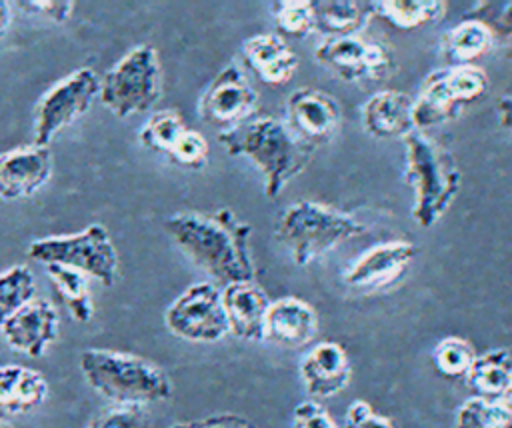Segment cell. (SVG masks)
I'll use <instances>...</instances> for the list:
<instances>
[{"label": "cell", "mask_w": 512, "mask_h": 428, "mask_svg": "<svg viewBox=\"0 0 512 428\" xmlns=\"http://www.w3.org/2000/svg\"><path fill=\"white\" fill-rule=\"evenodd\" d=\"M316 62L344 82H378L394 70L392 52L360 34L324 38L314 48Z\"/></svg>", "instance_id": "11"}, {"label": "cell", "mask_w": 512, "mask_h": 428, "mask_svg": "<svg viewBox=\"0 0 512 428\" xmlns=\"http://www.w3.org/2000/svg\"><path fill=\"white\" fill-rule=\"evenodd\" d=\"M492 48L494 38L490 30L472 18H462L456 26L446 30L440 40V52L446 66H470Z\"/></svg>", "instance_id": "24"}, {"label": "cell", "mask_w": 512, "mask_h": 428, "mask_svg": "<svg viewBox=\"0 0 512 428\" xmlns=\"http://www.w3.org/2000/svg\"><path fill=\"white\" fill-rule=\"evenodd\" d=\"M12 4L10 2H4L0 0V36L8 30L10 26V20H12Z\"/></svg>", "instance_id": "41"}, {"label": "cell", "mask_w": 512, "mask_h": 428, "mask_svg": "<svg viewBox=\"0 0 512 428\" xmlns=\"http://www.w3.org/2000/svg\"><path fill=\"white\" fill-rule=\"evenodd\" d=\"M258 108V94L236 64H226L206 86L198 100V114L218 132L232 130L250 118Z\"/></svg>", "instance_id": "12"}, {"label": "cell", "mask_w": 512, "mask_h": 428, "mask_svg": "<svg viewBox=\"0 0 512 428\" xmlns=\"http://www.w3.org/2000/svg\"><path fill=\"white\" fill-rule=\"evenodd\" d=\"M464 382L472 390V396L502 404L512 386V352L506 348H492L478 354L464 376Z\"/></svg>", "instance_id": "23"}, {"label": "cell", "mask_w": 512, "mask_h": 428, "mask_svg": "<svg viewBox=\"0 0 512 428\" xmlns=\"http://www.w3.org/2000/svg\"><path fill=\"white\" fill-rule=\"evenodd\" d=\"M448 4L444 0H374L372 16L386 20L400 30H416L444 18Z\"/></svg>", "instance_id": "26"}, {"label": "cell", "mask_w": 512, "mask_h": 428, "mask_svg": "<svg viewBox=\"0 0 512 428\" xmlns=\"http://www.w3.org/2000/svg\"><path fill=\"white\" fill-rule=\"evenodd\" d=\"M12 6L24 14H32L54 24H64L74 10L72 0H16Z\"/></svg>", "instance_id": "35"}, {"label": "cell", "mask_w": 512, "mask_h": 428, "mask_svg": "<svg viewBox=\"0 0 512 428\" xmlns=\"http://www.w3.org/2000/svg\"><path fill=\"white\" fill-rule=\"evenodd\" d=\"M218 142L230 156L248 158L260 170L264 194L270 200L306 170L314 152L288 128L286 120L274 116H254L232 130L218 132Z\"/></svg>", "instance_id": "2"}, {"label": "cell", "mask_w": 512, "mask_h": 428, "mask_svg": "<svg viewBox=\"0 0 512 428\" xmlns=\"http://www.w3.org/2000/svg\"><path fill=\"white\" fill-rule=\"evenodd\" d=\"M464 18L482 22L492 38L494 46L512 48V0H480L466 10Z\"/></svg>", "instance_id": "32"}, {"label": "cell", "mask_w": 512, "mask_h": 428, "mask_svg": "<svg viewBox=\"0 0 512 428\" xmlns=\"http://www.w3.org/2000/svg\"><path fill=\"white\" fill-rule=\"evenodd\" d=\"M174 244L216 286L256 280L252 258V226L230 208L214 212H178L164 222Z\"/></svg>", "instance_id": "1"}, {"label": "cell", "mask_w": 512, "mask_h": 428, "mask_svg": "<svg viewBox=\"0 0 512 428\" xmlns=\"http://www.w3.org/2000/svg\"><path fill=\"white\" fill-rule=\"evenodd\" d=\"M28 258L40 264H62L112 286L118 270V254L102 224H90L82 232L38 238L28 246Z\"/></svg>", "instance_id": "8"}, {"label": "cell", "mask_w": 512, "mask_h": 428, "mask_svg": "<svg viewBox=\"0 0 512 428\" xmlns=\"http://www.w3.org/2000/svg\"><path fill=\"white\" fill-rule=\"evenodd\" d=\"M502 404L506 406V408H510L512 410V386H510V390H508V394L504 396V400H502Z\"/></svg>", "instance_id": "42"}, {"label": "cell", "mask_w": 512, "mask_h": 428, "mask_svg": "<svg viewBox=\"0 0 512 428\" xmlns=\"http://www.w3.org/2000/svg\"><path fill=\"white\" fill-rule=\"evenodd\" d=\"M476 356L472 342L460 336H446L432 348V364L446 378H464Z\"/></svg>", "instance_id": "30"}, {"label": "cell", "mask_w": 512, "mask_h": 428, "mask_svg": "<svg viewBox=\"0 0 512 428\" xmlns=\"http://www.w3.org/2000/svg\"><path fill=\"white\" fill-rule=\"evenodd\" d=\"M142 406H114L98 414L86 428H140Z\"/></svg>", "instance_id": "36"}, {"label": "cell", "mask_w": 512, "mask_h": 428, "mask_svg": "<svg viewBox=\"0 0 512 428\" xmlns=\"http://www.w3.org/2000/svg\"><path fill=\"white\" fill-rule=\"evenodd\" d=\"M162 94V66L158 52L140 44L128 50L100 80L98 98L116 118L150 110Z\"/></svg>", "instance_id": "6"}, {"label": "cell", "mask_w": 512, "mask_h": 428, "mask_svg": "<svg viewBox=\"0 0 512 428\" xmlns=\"http://www.w3.org/2000/svg\"><path fill=\"white\" fill-rule=\"evenodd\" d=\"M416 258V244L408 240H386L372 244L356 256L342 272V282L360 292L386 290L396 284Z\"/></svg>", "instance_id": "13"}, {"label": "cell", "mask_w": 512, "mask_h": 428, "mask_svg": "<svg viewBox=\"0 0 512 428\" xmlns=\"http://www.w3.org/2000/svg\"><path fill=\"white\" fill-rule=\"evenodd\" d=\"M242 56L258 80L274 88L288 84L298 70V56L280 34L248 36L242 42Z\"/></svg>", "instance_id": "20"}, {"label": "cell", "mask_w": 512, "mask_h": 428, "mask_svg": "<svg viewBox=\"0 0 512 428\" xmlns=\"http://www.w3.org/2000/svg\"><path fill=\"white\" fill-rule=\"evenodd\" d=\"M316 32L324 38L358 34L372 18L370 2L364 0H314Z\"/></svg>", "instance_id": "25"}, {"label": "cell", "mask_w": 512, "mask_h": 428, "mask_svg": "<svg viewBox=\"0 0 512 428\" xmlns=\"http://www.w3.org/2000/svg\"><path fill=\"white\" fill-rule=\"evenodd\" d=\"M48 396L46 378L22 364L0 366V414L20 416L38 408Z\"/></svg>", "instance_id": "22"}, {"label": "cell", "mask_w": 512, "mask_h": 428, "mask_svg": "<svg viewBox=\"0 0 512 428\" xmlns=\"http://www.w3.org/2000/svg\"><path fill=\"white\" fill-rule=\"evenodd\" d=\"M490 86L484 68L470 66H444L432 70L420 84L414 98L412 118L420 132L438 124L454 120L468 104L478 102Z\"/></svg>", "instance_id": "7"}, {"label": "cell", "mask_w": 512, "mask_h": 428, "mask_svg": "<svg viewBox=\"0 0 512 428\" xmlns=\"http://www.w3.org/2000/svg\"><path fill=\"white\" fill-rule=\"evenodd\" d=\"M404 178L412 190L410 216L420 228H432L452 206L462 186V174L452 152L414 130L404 140Z\"/></svg>", "instance_id": "3"}, {"label": "cell", "mask_w": 512, "mask_h": 428, "mask_svg": "<svg viewBox=\"0 0 512 428\" xmlns=\"http://www.w3.org/2000/svg\"><path fill=\"white\" fill-rule=\"evenodd\" d=\"M268 294L256 282H238L222 288V306L228 322V334L260 342L264 336V320L270 306Z\"/></svg>", "instance_id": "19"}, {"label": "cell", "mask_w": 512, "mask_h": 428, "mask_svg": "<svg viewBox=\"0 0 512 428\" xmlns=\"http://www.w3.org/2000/svg\"><path fill=\"white\" fill-rule=\"evenodd\" d=\"M186 128L188 126L180 112H176L172 108H164V110H156L148 116V120L142 124L140 132H138V140L144 148L164 154V156H170L172 148L176 146L178 138L182 136V132Z\"/></svg>", "instance_id": "28"}, {"label": "cell", "mask_w": 512, "mask_h": 428, "mask_svg": "<svg viewBox=\"0 0 512 428\" xmlns=\"http://www.w3.org/2000/svg\"><path fill=\"white\" fill-rule=\"evenodd\" d=\"M52 174L48 146L26 144L0 152V198L22 200L36 194Z\"/></svg>", "instance_id": "15"}, {"label": "cell", "mask_w": 512, "mask_h": 428, "mask_svg": "<svg viewBox=\"0 0 512 428\" xmlns=\"http://www.w3.org/2000/svg\"><path fill=\"white\" fill-rule=\"evenodd\" d=\"M292 428H340L316 400L300 402L292 412Z\"/></svg>", "instance_id": "37"}, {"label": "cell", "mask_w": 512, "mask_h": 428, "mask_svg": "<svg viewBox=\"0 0 512 428\" xmlns=\"http://www.w3.org/2000/svg\"><path fill=\"white\" fill-rule=\"evenodd\" d=\"M0 428H12V426H10V424H6V422L0 418Z\"/></svg>", "instance_id": "43"}, {"label": "cell", "mask_w": 512, "mask_h": 428, "mask_svg": "<svg viewBox=\"0 0 512 428\" xmlns=\"http://www.w3.org/2000/svg\"><path fill=\"white\" fill-rule=\"evenodd\" d=\"M364 232L366 226L354 214L306 198L288 204L274 226V238L296 266H308Z\"/></svg>", "instance_id": "4"}, {"label": "cell", "mask_w": 512, "mask_h": 428, "mask_svg": "<svg viewBox=\"0 0 512 428\" xmlns=\"http://www.w3.org/2000/svg\"><path fill=\"white\" fill-rule=\"evenodd\" d=\"M414 98L400 90H380L362 104L364 130L382 140H404L416 126L412 118Z\"/></svg>", "instance_id": "21"}, {"label": "cell", "mask_w": 512, "mask_h": 428, "mask_svg": "<svg viewBox=\"0 0 512 428\" xmlns=\"http://www.w3.org/2000/svg\"><path fill=\"white\" fill-rule=\"evenodd\" d=\"M270 12L278 30L288 36L304 38L316 32L314 0H274Z\"/></svg>", "instance_id": "33"}, {"label": "cell", "mask_w": 512, "mask_h": 428, "mask_svg": "<svg viewBox=\"0 0 512 428\" xmlns=\"http://www.w3.org/2000/svg\"><path fill=\"white\" fill-rule=\"evenodd\" d=\"M80 370L90 388L116 406H144L172 396L168 374L136 354L88 348L80 354Z\"/></svg>", "instance_id": "5"}, {"label": "cell", "mask_w": 512, "mask_h": 428, "mask_svg": "<svg viewBox=\"0 0 512 428\" xmlns=\"http://www.w3.org/2000/svg\"><path fill=\"white\" fill-rule=\"evenodd\" d=\"M342 120L338 100L318 88L302 86L286 100V124L306 144L316 148L330 140Z\"/></svg>", "instance_id": "14"}, {"label": "cell", "mask_w": 512, "mask_h": 428, "mask_svg": "<svg viewBox=\"0 0 512 428\" xmlns=\"http://www.w3.org/2000/svg\"><path fill=\"white\" fill-rule=\"evenodd\" d=\"M298 372L306 392L314 400L340 394L352 378V366L346 350L332 340L314 344L302 356Z\"/></svg>", "instance_id": "17"}, {"label": "cell", "mask_w": 512, "mask_h": 428, "mask_svg": "<svg viewBox=\"0 0 512 428\" xmlns=\"http://www.w3.org/2000/svg\"><path fill=\"white\" fill-rule=\"evenodd\" d=\"M318 330V316L312 304L296 296L272 300L264 320L262 340L280 348H304Z\"/></svg>", "instance_id": "18"}, {"label": "cell", "mask_w": 512, "mask_h": 428, "mask_svg": "<svg viewBox=\"0 0 512 428\" xmlns=\"http://www.w3.org/2000/svg\"><path fill=\"white\" fill-rule=\"evenodd\" d=\"M456 428H512V410L500 402L470 396L460 404L454 418Z\"/></svg>", "instance_id": "31"}, {"label": "cell", "mask_w": 512, "mask_h": 428, "mask_svg": "<svg viewBox=\"0 0 512 428\" xmlns=\"http://www.w3.org/2000/svg\"><path fill=\"white\" fill-rule=\"evenodd\" d=\"M34 298L36 280L26 264H16L0 272V328Z\"/></svg>", "instance_id": "29"}, {"label": "cell", "mask_w": 512, "mask_h": 428, "mask_svg": "<svg viewBox=\"0 0 512 428\" xmlns=\"http://www.w3.org/2000/svg\"><path fill=\"white\" fill-rule=\"evenodd\" d=\"M166 328L188 342L210 344L228 334L222 288L214 282L188 286L164 312Z\"/></svg>", "instance_id": "10"}, {"label": "cell", "mask_w": 512, "mask_h": 428, "mask_svg": "<svg viewBox=\"0 0 512 428\" xmlns=\"http://www.w3.org/2000/svg\"><path fill=\"white\" fill-rule=\"evenodd\" d=\"M46 274L70 316L76 322H90L94 316V304L88 292V276L62 264H46Z\"/></svg>", "instance_id": "27"}, {"label": "cell", "mask_w": 512, "mask_h": 428, "mask_svg": "<svg viewBox=\"0 0 512 428\" xmlns=\"http://www.w3.org/2000/svg\"><path fill=\"white\" fill-rule=\"evenodd\" d=\"M168 158L182 168L200 170L208 162V142L200 132L186 128Z\"/></svg>", "instance_id": "34"}, {"label": "cell", "mask_w": 512, "mask_h": 428, "mask_svg": "<svg viewBox=\"0 0 512 428\" xmlns=\"http://www.w3.org/2000/svg\"><path fill=\"white\" fill-rule=\"evenodd\" d=\"M0 332L12 350L40 358L58 336V312L48 300L34 298L8 318Z\"/></svg>", "instance_id": "16"}, {"label": "cell", "mask_w": 512, "mask_h": 428, "mask_svg": "<svg viewBox=\"0 0 512 428\" xmlns=\"http://www.w3.org/2000/svg\"><path fill=\"white\" fill-rule=\"evenodd\" d=\"M170 428H254V426L238 414H216V416H208L202 420L174 424Z\"/></svg>", "instance_id": "39"}, {"label": "cell", "mask_w": 512, "mask_h": 428, "mask_svg": "<svg viewBox=\"0 0 512 428\" xmlns=\"http://www.w3.org/2000/svg\"><path fill=\"white\" fill-rule=\"evenodd\" d=\"M100 92L92 68H78L58 80L34 108V144L48 146L52 138L84 116Z\"/></svg>", "instance_id": "9"}, {"label": "cell", "mask_w": 512, "mask_h": 428, "mask_svg": "<svg viewBox=\"0 0 512 428\" xmlns=\"http://www.w3.org/2000/svg\"><path fill=\"white\" fill-rule=\"evenodd\" d=\"M346 428H396L392 420L378 414L370 402L354 400L346 408Z\"/></svg>", "instance_id": "38"}, {"label": "cell", "mask_w": 512, "mask_h": 428, "mask_svg": "<svg viewBox=\"0 0 512 428\" xmlns=\"http://www.w3.org/2000/svg\"><path fill=\"white\" fill-rule=\"evenodd\" d=\"M494 112H496V120H498L500 128L512 132V94L498 96L496 104H494Z\"/></svg>", "instance_id": "40"}]
</instances>
